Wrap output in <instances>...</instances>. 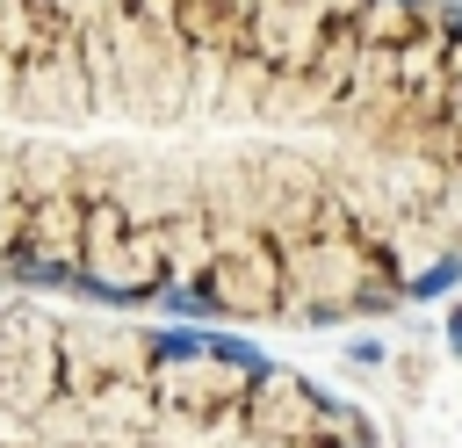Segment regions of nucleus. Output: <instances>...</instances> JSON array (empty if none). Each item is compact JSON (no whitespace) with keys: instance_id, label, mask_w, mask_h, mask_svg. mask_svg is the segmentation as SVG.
<instances>
[{"instance_id":"1","label":"nucleus","mask_w":462,"mask_h":448,"mask_svg":"<svg viewBox=\"0 0 462 448\" xmlns=\"http://www.w3.org/2000/svg\"><path fill=\"white\" fill-rule=\"evenodd\" d=\"M462 275V0H0V289L346 325Z\"/></svg>"},{"instance_id":"2","label":"nucleus","mask_w":462,"mask_h":448,"mask_svg":"<svg viewBox=\"0 0 462 448\" xmlns=\"http://www.w3.org/2000/svg\"><path fill=\"white\" fill-rule=\"evenodd\" d=\"M0 448H375V426L209 318L0 289Z\"/></svg>"},{"instance_id":"3","label":"nucleus","mask_w":462,"mask_h":448,"mask_svg":"<svg viewBox=\"0 0 462 448\" xmlns=\"http://www.w3.org/2000/svg\"><path fill=\"white\" fill-rule=\"evenodd\" d=\"M448 340H455V347H462V303H455V311H448Z\"/></svg>"}]
</instances>
